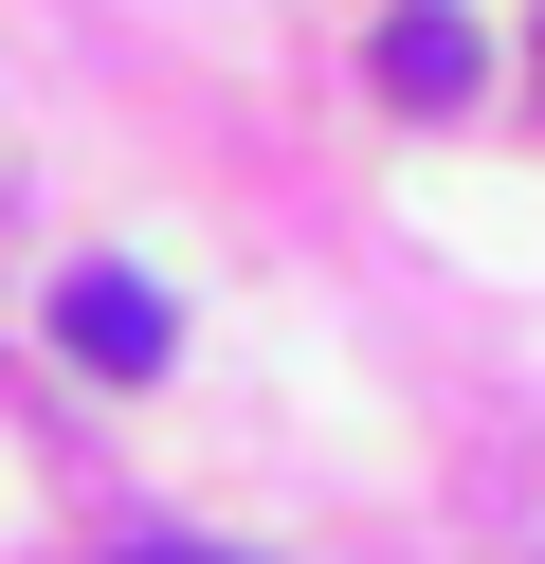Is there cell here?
<instances>
[{"label": "cell", "instance_id": "1", "mask_svg": "<svg viewBox=\"0 0 545 564\" xmlns=\"http://www.w3.org/2000/svg\"><path fill=\"white\" fill-rule=\"evenodd\" d=\"M55 346H73L91 382H145L182 328H164V292H145V273H73V292H55Z\"/></svg>", "mask_w": 545, "mask_h": 564}, {"label": "cell", "instance_id": "2", "mask_svg": "<svg viewBox=\"0 0 545 564\" xmlns=\"http://www.w3.org/2000/svg\"><path fill=\"white\" fill-rule=\"evenodd\" d=\"M382 91L400 110H472V91H491V37H472L455 0H400L382 19Z\"/></svg>", "mask_w": 545, "mask_h": 564}, {"label": "cell", "instance_id": "3", "mask_svg": "<svg viewBox=\"0 0 545 564\" xmlns=\"http://www.w3.org/2000/svg\"><path fill=\"white\" fill-rule=\"evenodd\" d=\"M109 564H254V546H182V528H128Z\"/></svg>", "mask_w": 545, "mask_h": 564}]
</instances>
